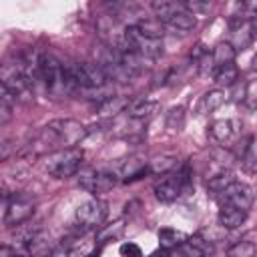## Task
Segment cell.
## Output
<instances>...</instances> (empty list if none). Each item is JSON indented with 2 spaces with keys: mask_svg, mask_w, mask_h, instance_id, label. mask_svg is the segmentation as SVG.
I'll use <instances>...</instances> for the list:
<instances>
[{
  "mask_svg": "<svg viewBox=\"0 0 257 257\" xmlns=\"http://www.w3.org/2000/svg\"><path fill=\"white\" fill-rule=\"evenodd\" d=\"M213 76H215V82L219 86H233L239 80V68L235 66V62H229V64L219 66Z\"/></svg>",
  "mask_w": 257,
  "mask_h": 257,
  "instance_id": "obj_22",
  "label": "cell"
},
{
  "mask_svg": "<svg viewBox=\"0 0 257 257\" xmlns=\"http://www.w3.org/2000/svg\"><path fill=\"white\" fill-rule=\"evenodd\" d=\"M86 247L80 237L74 239H62V243L50 253V257H86Z\"/></svg>",
  "mask_w": 257,
  "mask_h": 257,
  "instance_id": "obj_17",
  "label": "cell"
},
{
  "mask_svg": "<svg viewBox=\"0 0 257 257\" xmlns=\"http://www.w3.org/2000/svg\"><path fill=\"white\" fill-rule=\"evenodd\" d=\"M249 22H251V28H253V32H257V6H255V10L251 12V16H249Z\"/></svg>",
  "mask_w": 257,
  "mask_h": 257,
  "instance_id": "obj_31",
  "label": "cell"
},
{
  "mask_svg": "<svg viewBox=\"0 0 257 257\" xmlns=\"http://www.w3.org/2000/svg\"><path fill=\"white\" fill-rule=\"evenodd\" d=\"M235 120H231V118H221V120H215L211 126H209V133H211V137L217 141V143H227V141H231L233 139V135H235Z\"/></svg>",
  "mask_w": 257,
  "mask_h": 257,
  "instance_id": "obj_20",
  "label": "cell"
},
{
  "mask_svg": "<svg viewBox=\"0 0 257 257\" xmlns=\"http://www.w3.org/2000/svg\"><path fill=\"white\" fill-rule=\"evenodd\" d=\"M106 217V203L100 201V199H88L84 201L82 205H78L76 209V225L82 229V231H90V229H96Z\"/></svg>",
  "mask_w": 257,
  "mask_h": 257,
  "instance_id": "obj_9",
  "label": "cell"
},
{
  "mask_svg": "<svg viewBox=\"0 0 257 257\" xmlns=\"http://www.w3.org/2000/svg\"><path fill=\"white\" fill-rule=\"evenodd\" d=\"M175 167H177L175 157H157V159L149 161V171L157 173V175H167V173L175 171Z\"/></svg>",
  "mask_w": 257,
  "mask_h": 257,
  "instance_id": "obj_27",
  "label": "cell"
},
{
  "mask_svg": "<svg viewBox=\"0 0 257 257\" xmlns=\"http://www.w3.org/2000/svg\"><path fill=\"white\" fill-rule=\"evenodd\" d=\"M82 157H84V153L78 147L62 149V151H56V153H52V155L46 157L44 169L54 179H68V177H72V175L78 173L80 163H82Z\"/></svg>",
  "mask_w": 257,
  "mask_h": 257,
  "instance_id": "obj_4",
  "label": "cell"
},
{
  "mask_svg": "<svg viewBox=\"0 0 257 257\" xmlns=\"http://www.w3.org/2000/svg\"><path fill=\"white\" fill-rule=\"evenodd\" d=\"M122 231H124V221H122V219L112 221V223H108V225H102V227L98 229V233H96V243H98V247H102V245L108 243V241L118 239V237L122 235Z\"/></svg>",
  "mask_w": 257,
  "mask_h": 257,
  "instance_id": "obj_21",
  "label": "cell"
},
{
  "mask_svg": "<svg viewBox=\"0 0 257 257\" xmlns=\"http://www.w3.org/2000/svg\"><path fill=\"white\" fill-rule=\"evenodd\" d=\"M34 215V201L26 195H14L6 199V209H4V225L8 227H18L26 223Z\"/></svg>",
  "mask_w": 257,
  "mask_h": 257,
  "instance_id": "obj_10",
  "label": "cell"
},
{
  "mask_svg": "<svg viewBox=\"0 0 257 257\" xmlns=\"http://www.w3.org/2000/svg\"><path fill=\"white\" fill-rule=\"evenodd\" d=\"M38 78H40V82L44 84L46 92L52 98H64V96L72 94L64 62H60L50 52H40V58H38Z\"/></svg>",
  "mask_w": 257,
  "mask_h": 257,
  "instance_id": "obj_2",
  "label": "cell"
},
{
  "mask_svg": "<svg viewBox=\"0 0 257 257\" xmlns=\"http://www.w3.org/2000/svg\"><path fill=\"white\" fill-rule=\"evenodd\" d=\"M118 251H120V257H143V251H141V247H139L137 243H133V241H126V243H122Z\"/></svg>",
  "mask_w": 257,
  "mask_h": 257,
  "instance_id": "obj_30",
  "label": "cell"
},
{
  "mask_svg": "<svg viewBox=\"0 0 257 257\" xmlns=\"http://www.w3.org/2000/svg\"><path fill=\"white\" fill-rule=\"evenodd\" d=\"M124 48L141 54L147 60H157L163 56V40L145 36L135 24L124 26Z\"/></svg>",
  "mask_w": 257,
  "mask_h": 257,
  "instance_id": "obj_6",
  "label": "cell"
},
{
  "mask_svg": "<svg viewBox=\"0 0 257 257\" xmlns=\"http://www.w3.org/2000/svg\"><path fill=\"white\" fill-rule=\"evenodd\" d=\"M187 237H189L187 233H183L179 229H173V227H163V229L157 231V239H159L161 249H173V247L185 243Z\"/></svg>",
  "mask_w": 257,
  "mask_h": 257,
  "instance_id": "obj_19",
  "label": "cell"
},
{
  "mask_svg": "<svg viewBox=\"0 0 257 257\" xmlns=\"http://www.w3.org/2000/svg\"><path fill=\"white\" fill-rule=\"evenodd\" d=\"M185 126V106H173L167 112V128L181 131Z\"/></svg>",
  "mask_w": 257,
  "mask_h": 257,
  "instance_id": "obj_29",
  "label": "cell"
},
{
  "mask_svg": "<svg viewBox=\"0 0 257 257\" xmlns=\"http://www.w3.org/2000/svg\"><path fill=\"white\" fill-rule=\"evenodd\" d=\"M253 34H255V32H253V28H251L249 18L237 16V18H233V22H231V40H229V44H231L235 50H245V48L251 44Z\"/></svg>",
  "mask_w": 257,
  "mask_h": 257,
  "instance_id": "obj_12",
  "label": "cell"
},
{
  "mask_svg": "<svg viewBox=\"0 0 257 257\" xmlns=\"http://www.w3.org/2000/svg\"><path fill=\"white\" fill-rule=\"evenodd\" d=\"M225 102V90L221 88H215V90H209L201 96L199 104H197V114H207V112H213L217 110L221 104Z\"/></svg>",
  "mask_w": 257,
  "mask_h": 257,
  "instance_id": "obj_18",
  "label": "cell"
},
{
  "mask_svg": "<svg viewBox=\"0 0 257 257\" xmlns=\"http://www.w3.org/2000/svg\"><path fill=\"white\" fill-rule=\"evenodd\" d=\"M255 253H257V245L247 239H241L227 249V257H255Z\"/></svg>",
  "mask_w": 257,
  "mask_h": 257,
  "instance_id": "obj_26",
  "label": "cell"
},
{
  "mask_svg": "<svg viewBox=\"0 0 257 257\" xmlns=\"http://www.w3.org/2000/svg\"><path fill=\"white\" fill-rule=\"evenodd\" d=\"M253 199H255L253 189H251L247 183L235 181L231 187H227V189L221 193V197H219L217 201H219V205H233V207H237V209L249 211L251 205H253Z\"/></svg>",
  "mask_w": 257,
  "mask_h": 257,
  "instance_id": "obj_11",
  "label": "cell"
},
{
  "mask_svg": "<svg viewBox=\"0 0 257 257\" xmlns=\"http://www.w3.org/2000/svg\"><path fill=\"white\" fill-rule=\"evenodd\" d=\"M131 102H133V100H131L128 96L112 94V96H108L106 100L98 102L96 112H98L100 116H116V114H120V112H126L128 106H131Z\"/></svg>",
  "mask_w": 257,
  "mask_h": 257,
  "instance_id": "obj_14",
  "label": "cell"
},
{
  "mask_svg": "<svg viewBox=\"0 0 257 257\" xmlns=\"http://www.w3.org/2000/svg\"><path fill=\"white\" fill-rule=\"evenodd\" d=\"M98 255H100V247H96V249H92V251H90V253H88L86 257H98Z\"/></svg>",
  "mask_w": 257,
  "mask_h": 257,
  "instance_id": "obj_32",
  "label": "cell"
},
{
  "mask_svg": "<svg viewBox=\"0 0 257 257\" xmlns=\"http://www.w3.org/2000/svg\"><path fill=\"white\" fill-rule=\"evenodd\" d=\"M253 66H255V68H257V56H255V60H253Z\"/></svg>",
  "mask_w": 257,
  "mask_h": 257,
  "instance_id": "obj_33",
  "label": "cell"
},
{
  "mask_svg": "<svg viewBox=\"0 0 257 257\" xmlns=\"http://www.w3.org/2000/svg\"><path fill=\"white\" fill-rule=\"evenodd\" d=\"M157 20L177 32H187L193 30L197 24V18L191 10H187L185 2H171V0H155L151 4Z\"/></svg>",
  "mask_w": 257,
  "mask_h": 257,
  "instance_id": "obj_3",
  "label": "cell"
},
{
  "mask_svg": "<svg viewBox=\"0 0 257 257\" xmlns=\"http://www.w3.org/2000/svg\"><path fill=\"white\" fill-rule=\"evenodd\" d=\"M118 183V177L110 171H96V169H84L78 175V185L80 189H84L86 193L92 195H102L108 193L110 189H114Z\"/></svg>",
  "mask_w": 257,
  "mask_h": 257,
  "instance_id": "obj_7",
  "label": "cell"
},
{
  "mask_svg": "<svg viewBox=\"0 0 257 257\" xmlns=\"http://www.w3.org/2000/svg\"><path fill=\"white\" fill-rule=\"evenodd\" d=\"M187 189H189V169L183 167L159 177V181L155 183V197L163 203H173Z\"/></svg>",
  "mask_w": 257,
  "mask_h": 257,
  "instance_id": "obj_5",
  "label": "cell"
},
{
  "mask_svg": "<svg viewBox=\"0 0 257 257\" xmlns=\"http://www.w3.org/2000/svg\"><path fill=\"white\" fill-rule=\"evenodd\" d=\"M147 173H151V171H149V163H147V161H141V159H131V161H126L124 167H122V177H124V181H137V179L145 177Z\"/></svg>",
  "mask_w": 257,
  "mask_h": 257,
  "instance_id": "obj_23",
  "label": "cell"
},
{
  "mask_svg": "<svg viewBox=\"0 0 257 257\" xmlns=\"http://www.w3.org/2000/svg\"><path fill=\"white\" fill-rule=\"evenodd\" d=\"M86 126L74 118H56L48 122L28 145L22 147L20 155L28 157H40V155H52L62 149H70L76 143H80L86 137Z\"/></svg>",
  "mask_w": 257,
  "mask_h": 257,
  "instance_id": "obj_1",
  "label": "cell"
},
{
  "mask_svg": "<svg viewBox=\"0 0 257 257\" xmlns=\"http://www.w3.org/2000/svg\"><path fill=\"white\" fill-rule=\"evenodd\" d=\"M235 183V175H233V171H219V173H215V175H211L209 177V181H207V193L213 197V199H219L221 197V193L227 189V187H231Z\"/></svg>",
  "mask_w": 257,
  "mask_h": 257,
  "instance_id": "obj_15",
  "label": "cell"
},
{
  "mask_svg": "<svg viewBox=\"0 0 257 257\" xmlns=\"http://www.w3.org/2000/svg\"><path fill=\"white\" fill-rule=\"evenodd\" d=\"M213 247L207 239L201 237H187L185 243L173 247V249H161L153 253L151 257H211Z\"/></svg>",
  "mask_w": 257,
  "mask_h": 257,
  "instance_id": "obj_8",
  "label": "cell"
},
{
  "mask_svg": "<svg viewBox=\"0 0 257 257\" xmlns=\"http://www.w3.org/2000/svg\"><path fill=\"white\" fill-rule=\"evenodd\" d=\"M159 108V102L157 100H151V98H139V100H133L126 114L133 118V120H149Z\"/></svg>",
  "mask_w": 257,
  "mask_h": 257,
  "instance_id": "obj_16",
  "label": "cell"
},
{
  "mask_svg": "<svg viewBox=\"0 0 257 257\" xmlns=\"http://www.w3.org/2000/svg\"><path fill=\"white\" fill-rule=\"evenodd\" d=\"M145 36H151V38H159V40H163V24L159 22V20H139L137 24H135Z\"/></svg>",
  "mask_w": 257,
  "mask_h": 257,
  "instance_id": "obj_28",
  "label": "cell"
},
{
  "mask_svg": "<svg viewBox=\"0 0 257 257\" xmlns=\"http://www.w3.org/2000/svg\"><path fill=\"white\" fill-rule=\"evenodd\" d=\"M249 211H243V209H237L233 205H219V215H217V221L221 227L225 229H235L239 225L245 223Z\"/></svg>",
  "mask_w": 257,
  "mask_h": 257,
  "instance_id": "obj_13",
  "label": "cell"
},
{
  "mask_svg": "<svg viewBox=\"0 0 257 257\" xmlns=\"http://www.w3.org/2000/svg\"><path fill=\"white\" fill-rule=\"evenodd\" d=\"M235 48L229 44V42H219L213 50V58H215V66H223V64H229V62H235Z\"/></svg>",
  "mask_w": 257,
  "mask_h": 257,
  "instance_id": "obj_25",
  "label": "cell"
},
{
  "mask_svg": "<svg viewBox=\"0 0 257 257\" xmlns=\"http://www.w3.org/2000/svg\"><path fill=\"white\" fill-rule=\"evenodd\" d=\"M14 104H16V96L6 86L0 84V124H6L12 118Z\"/></svg>",
  "mask_w": 257,
  "mask_h": 257,
  "instance_id": "obj_24",
  "label": "cell"
}]
</instances>
